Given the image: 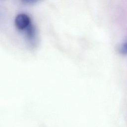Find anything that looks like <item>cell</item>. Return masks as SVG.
<instances>
[{
    "label": "cell",
    "instance_id": "obj_2",
    "mask_svg": "<svg viewBox=\"0 0 127 127\" xmlns=\"http://www.w3.org/2000/svg\"><path fill=\"white\" fill-rule=\"evenodd\" d=\"M119 52L122 54H127V42L121 45L119 48Z\"/></svg>",
    "mask_w": 127,
    "mask_h": 127
},
{
    "label": "cell",
    "instance_id": "obj_1",
    "mask_svg": "<svg viewBox=\"0 0 127 127\" xmlns=\"http://www.w3.org/2000/svg\"><path fill=\"white\" fill-rule=\"evenodd\" d=\"M14 23L16 28L19 31L25 30L31 23L30 16L24 13L18 14L14 20Z\"/></svg>",
    "mask_w": 127,
    "mask_h": 127
}]
</instances>
